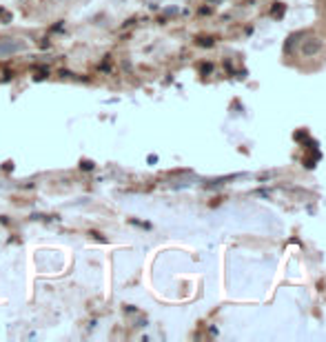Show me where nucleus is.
<instances>
[{
    "mask_svg": "<svg viewBox=\"0 0 326 342\" xmlns=\"http://www.w3.org/2000/svg\"><path fill=\"white\" fill-rule=\"evenodd\" d=\"M20 49H25V42H23V40H14V38L0 40V58L11 56V53L20 51Z\"/></svg>",
    "mask_w": 326,
    "mask_h": 342,
    "instance_id": "1",
    "label": "nucleus"
},
{
    "mask_svg": "<svg viewBox=\"0 0 326 342\" xmlns=\"http://www.w3.org/2000/svg\"><path fill=\"white\" fill-rule=\"evenodd\" d=\"M320 51H322V40L320 38H315V36H308L306 40H302V53L306 58L315 56V53H320Z\"/></svg>",
    "mask_w": 326,
    "mask_h": 342,
    "instance_id": "2",
    "label": "nucleus"
},
{
    "mask_svg": "<svg viewBox=\"0 0 326 342\" xmlns=\"http://www.w3.org/2000/svg\"><path fill=\"white\" fill-rule=\"evenodd\" d=\"M206 2H209V4H220L222 0H206Z\"/></svg>",
    "mask_w": 326,
    "mask_h": 342,
    "instance_id": "3",
    "label": "nucleus"
}]
</instances>
